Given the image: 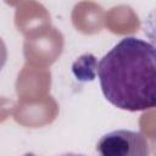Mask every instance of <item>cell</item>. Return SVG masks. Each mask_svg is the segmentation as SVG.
Listing matches in <instances>:
<instances>
[{
  "mask_svg": "<svg viewBox=\"0 0 156 156\" xmlns=\"http://www.w3.org/2000/svg\"><path fill=\"white\" fill-rule=\"evenodd\" d=\"M23 156H37L35 154H33V152H26Z\"/></svg>",
  "mask_w": 156,
  "mask_h": 156,
  "instance_id": "obj_5",
  "label": "cell"
},
{
  "mask_svg": "<svg viewBox=\"0 0 156 156\" xmlns=\"http://www.w3.org/2000/svg\"><path fill=\"white\" fill-rule=\"evenodd\" d=\"M58 156H85L83 154H76V152H66V154H61Z\"/></svg>",
  "mask_w": 156,
  "mask_h": 156,
  "instance_id": "obj_4",
  "label": "cell"
},
{
  "mask_svg": "<svg viewBox=\"0 0 156 156\" xmlns=\"http://www.w3.org/2000/svg\"><path fill=\"white\" fill-rule=\"evenodd\" d=\"M98 156H150V145L143 133L117 129L102 135L96 146Z\"/></svg>",
  "mask_w": 156,
  "mask_h": 156,
  "instance_id": "obj_2",
  "label": "cell"
},
{
  "mask_svg": "<svg viewBox=\"0 0 156 156\" xmlns=\"http://www.w3.org/2000/svg\"><path fill=\"white\" fill-rule=\"evenodd\" d=\"M4 49H6V48H5V44H4L2 40L0 39V50H4ZM0 56H1V55H0ZM5 61H6V57H0V69H1L2 65L5 63Z\"/></svg>",
  "mask_w": 156,
  "mask_h": 156,
  "instance_id": "obj_3",
  "label": "cell"
},
{
  "mask_svg": "<svg viewBox=\"0 0 156 156\" xmlns=\"http://www.w3.org/2000/svg\"><path fill=\"white\" fill-rule=\"evenodd\" d=\"M155 46L135 37L119 40L98 62L99 83L113 106L135 112L155 106Z\"/></svg>",
  "mask_w": 156,
  "mask_h": 156,
  "instance_id": "obj_1",
  "label": "cell"
}]
</instances>
